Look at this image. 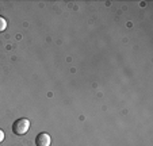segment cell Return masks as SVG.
Returning a JSON list of instances; mask_svg holds the SVG:
<instances>
[{
	"instance_id": "obj_1",
	"label": "cell",
	"mask_w": 153,
	"mask_h": 146,
	"mask_svg": "<svg viewBox=\"0 0 153 146\" xmlns=\"http://www.w3.org/2000/svg\"><path fill=\"white\" fill-rule=\"evenodd\" d=\"M30 129V122L26 119V118H20V119H16L12 125V131H14L15 135H23L29 131Z\"/></svg>"
},
{
	"instance_id": "obj_4",
	"label": "cell",
	"mask_w": 153,
	"mask_h": 146,
	"mask_svg": "<svg viewBox=\"0 0 153 146\" xmlns=\"http://www.w3.org/2000/svg\"><path fill=\"white\" fill-rule=\"evenodd\" d=\"M3 139H4V133H3V130L0 129V142H1Z\"/></svg>"
},
{
	"instance_id": "obj_3",
	"label": "cell",
	"mask_w": 153,
	"mask_h": 146,
	"mask_svg": "<svg viewBox=\"0 0 153 146\" xmlns=\"http://www.w3.org/2000/svg\"><path fill=\"white\" fill-rule=\"evenodd\" d=\"M7 29V20L3 16H0V33Z\"/></svg>"
},
{
	"instance_id": "obj_2",
	"label": "cell",
	"mask_w": 153,
	"mask_h": 146,
	"mask_svg": "<svg viewBox=\"0 0 153 146\" xmlns=\"http://www.w3.org/2000/svg\"><path fill=\"white\" fill-rule=\"evenodd\" d=\"M50 135L48 133H39V134L35 137V145L37 146H50Z\"/></svg>"
}]
</instances>
